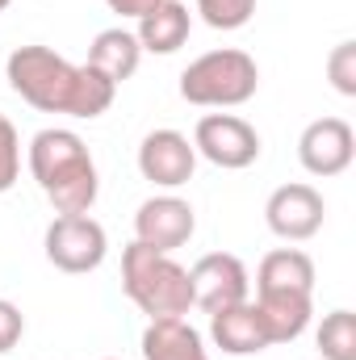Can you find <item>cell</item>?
I'll return each mask as SVG.
<instances>
[{"label":"cell","instance_id":"cell-1","mask_svg":"<svg viewBox=\"0 0 356 360\" xmlns=\"http://www.w3.org/2000/svg\"><path fill=\"white\" fill-rule=\"evenodd\" d=\"M8 84L21 101H30L42 113H72V117H101L117 84L109 76H101L96 68H76L63 55H55L51 46H17L4 63Z\"/></svg>","mask_w":356,"mask_h":360},{"label":"cell","instance_id":"cell-2","mask_svg":"<svg viewBox=\"0 0 356 360\" xmlns=\"http://www.w3.org/2000/svg\"><path fill=\"white\" fill-rule=\"evenodd\" d=\"M30 172L55 214H89L96 201V164L80 134L72 130H38L30 143Z\"/></svg>","mask_w":356,"mask_h":360},{"label":"cell","instance_id":"cell-3","mask_svg":"<svg viewBox=\"0 0 356 360\" xmlns=\"http://www.w3.org/2000/svg\"><path fill=\"white\" fill-rule=\"evenodd\" d=\"M122 289L147 319H184L193 306V281L168 252L130 243L122 252Z\"/></svg>","mask_w":356,"mask_h":360},{"label":"cell","instance_id":"cell-4","mask_svg":"<svg viewBox=\"0 0 356 360\" xmlns=\"http://www.w3.org/2000/svg\"><path fill=\"white\" fill-rule=\"evenodd\" d=\"M260 89V68L248 51L222 46L201 59H193L180 72V96L201 109H235L248 105Z\"/></svg>","mask_w":356,"mask_h":360},{"label":"cell","instance_id":"cell-5","mask_svg":"<svg viewBox=\"0 0 356 360\" xmlns=\"http://www.w3.org/2000/svg\"><path fill=\"white\" fill-rule=\"evenodd\" d=\"M193 151L205 155L214 168L239 172L260 160V134L235 113H205L193 130Z\"/></svg>","mask_w":356,"mask_h":360},{"label":"cell","instance_id":"cell-6","mask_svg":"<svg viewBox=\"0 0 356 360\" xmlns=\"http://www.w3.org/2000/svg\"><path fill=\"white\" fill-rule=\"evenodd\" d=\"M109 252L105 226L89 214H59L46 226V260L59 272H92Z\"/></svg>","mask_w":356,"mask_h":360},{"label":"cell","instance_id":"cell-7","mask_svg":"<svg viewBox=\"0 0 356 360\" xmlns=\"http://www.w3.org/2000/svg\"><path fill=\"white\" fill-rule=\"evenodd\" d=\"M189 281H193V306H201L205 314H218V310L248 302V289H252V276L243 269V260L231 252L201 256L189 269Z\"/></svg>","mask_w":356,"mask_h":360},{"label":"cell","instance_id":"cell-8","mask_svg":"<svg viewBox=\"0 0 356 360\" xmlns=\"http://www.w3.org/2000/svg\"><path fill=\"white\" fill-rule=\"evenodd\" d=\"M268 231L289 239V243H302L310 235L323 231V218H327V205H323V193L310 188V184H281L265 205Z\"/></svg>","mask_w":356,"mask_h":360},{"label":"cell","instance_id":"cell-9","mask_svg":"<svg viewBox=\"0 0 356 360\" xmlns=\"http://www.w3.org/2000/svg\"><path fill=\"white\" fill-rule=\"evenodd\" d=\"M356 155V134L344 117H319L298 139V160L310 176H340Z\"/></svg>","mask_w":356,"mask_h":360},{"label":"cell","instance_id":"cell-10","mask_svg":"<svg viewBox=\"0 0 356 360\" xmlns=\"http://www.w3.org/2000/svg\"><path fill=\"white\" fill-rule=\"evenodd\" d=\"M193 231H197L193 205L180 197H151L134 214V239L155 248V252H168V256L193 239Z\"/></svg>","mask_w":356,"mask_h":360},{"label":"cell","instance_id":"cell-11","mask_svg":"<svg viewBox=\"0 0 356 360\" xmlns=\"http://www.w3.org/2000/svg\"><path fill=\"white\" fill-rule=\"evenodd\" d=\"M193 168H197V151L180 130H151L139 147V172H143V180H151L160 188L189 184Z\"/></svg>","mask_w":356,"mask_h":360},{"label":"cell","instance_id":"cell-12","mask_svg":"<svg viewBox=\"0 0 356 360\" xmlns=\"http://www.w3.org/2000/svg\"><path fill=\"white\" fill-rule=\"evenodd\" d=\"M252 306L260 314L268 348L272 344H293L310 323V293H298V289H256Z\"/></svg>","mask_w":356,"mask_h":360},{"label":"cell","instance_id":"cell-13","mask_svg":"<svg viewBox=\"0 0 356 360\" xmlns=\"http://www.w3.org/2000/svg\"><path fill=\"white\" fill-rule=\"evenodd\" d=\"M210 335H214V344L227 356H252V352H265L268 348V335L260 327V314H256L252 297L231 306V310L210 314Z\"/></svg>","mask_w":356,"mask_h":360},{"label":"cell","instance_id":"cell-14","mask_svg":"<svg viewBox=\"0 0 356 360\" xmlns=\"http://www.w3.org/2000/svg\"><path fill=\"white\" fill-rule=\"evenodd\" d=\"M189 30H193L189 8H184L180 0H164V4H155L151 13L139 17L134 38H139V46L151 51V55H172V51H180V46L189 42Z\"/></svg>","mask_w":356,"mask_h":360},{"label":"cell","instance_id":"cell-15","mask_svg":"<svg viewBox=\"0 0 356 360\" xmlns=\"http://www.w3.org/2000/svg\"><path fill=\"white\" fill-rule=\"evenodd\" d=\"M139 59H143V46H139V38H134L130 30H122V25H117V30H101L89 46V68H96L101 76H109L113 84L130 80V76L139 72Z\"/></svg>","mask_w":356,"mask_h":360},{"label":"cell","instance_id":"cell-16","mask_svg":"<svg viewBox=\"0 0 356 360\" xmlns=\"http://www.w3.org/2000/svg\"><path fill=\"white\" fill-rule=\"evenodd\" d=\"M143 360H210L201 335L184 319H151L143 331Z\"/></svg>","mask_w":356,"mask_h":360},{"label":"cell","instance_id":"cell-17","mask_svg":"<svg viewBox=\"0 0 356 360\" xmlns=\"http://www.w3.org/2000/svg\"><path fill=\"white\" fill-rule=\"evenodd\" d=\"M256 289H298L310 293L314 289V260L298 248H276L260 260L256 272Z\"/></svg>","mask_w":356,"mask_h":360},{"label":"cell","instance_id":"cell-18","mask_svg":"<svg viewBox=\"0 0 356 360\" xmlns=\"http://www.w3.org/2000/svg\"><path fill=\"white\" fill-rule=\"evenodd\" d=\"M323 360H356V314L352 310H331L314 335Z\"/></svg>","mask_w":356,"mask_h":360},{"label":"cell","instance_id":"cell-19","mask_svg":"<svg viewBox=\"0 0 356 360\" xmlns=\"http://www.w3.org/2000/svg\"><path fill=\"white\" fill-rule=\"evenodd\" d=\"M197 13L210 30H239L252 21L256 0H197Z\"/></svg>","mask_w":356,"mask_h":360},{"label":"cell","instance_id":"cell-20","mask_svg":"<svg viewBox=\"0 0 356 360\" xmlns=\"http://www.w3.org/2000/svg\"><path fill=\"white\" fill-rule=\"evenodd\" d=\"M17 172H21V139H17L13 122L0 113V193H8L17 184Z\"/></svg>","mask_w":356,"mask_h":360},{"label":"cell","instance_id":"cell-21","mask_svg":"<svg viewBox=\"0 0 356 360\" xmlns=\"http://www.w3.org/2000/svg\"><path fill=\"white\" fill-rule=\"evenodd\" d=\"M327 80L336 84V92L356 96V42H340L327 55Z\"/></svg>","mask_w":356,"mask_h":360},{"label":"cell","instance_id":"cell-22","mask_svg":"<svg viewBox=\"0 0 356 360\" xmlns=\"http://www.w3.org/2000/svg\"><path fill=\"white\" fill-rule=\"evenodd\" d=\"M21 335H25V319H21V310H17L13 302H4V297H0V356H4V352H13Z\"/></svg>","mask_w":356,"mask_h":360},{"label":"cell","instance_id":"cell-23","mask_svg":"<svg viewBox=\"0 0 356 360\" xmlns=\"http://www.w3.org/2000/svg\"><path fill=\"white\" fill-rule=\"evenodd\" d=\"M105 4H109L113 13H122V17H134V21H139L143 13H151V8H155V4H164V0H105Z\"/></svg>","mask_w":356,"mask_h":360},{"label":"cell","instance_id":"cell-24","mask_svg":"<svg viewBox=\"0 0 356 360\" xmlns=\"http://www.w3.org/2000/svg\"><path fill=\"white\" fill-rule=\"evenodd\" d=\"M8 4H13V0H0V13H4V8H8Z\"/></svg>","mask_w":356,"mask_h":360}]
</instances>
